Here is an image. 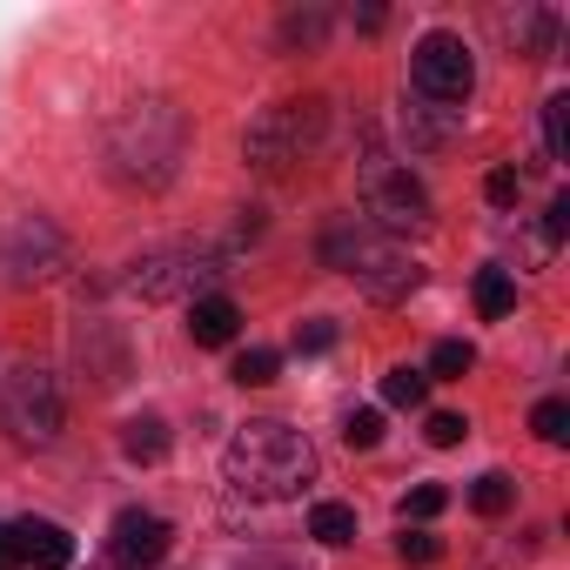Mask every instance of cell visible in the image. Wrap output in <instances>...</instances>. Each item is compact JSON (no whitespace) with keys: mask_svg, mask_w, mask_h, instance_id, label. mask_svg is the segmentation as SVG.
I'll list each match as a JSON object with an SVG mask.
<instances>
[{"mask_svg":"<svg viewBox=\"0 0 570 570\" xmlns=\"http://www.w3.org/2000/svg\"><path fill=\"white\" fill-rule=\"evenodd\" d=\"M181 155H188V115L175 101H155V95L128 101L108 121V135H101V168L121 188H141V195L168 188L175 168H181Z\"/></svg>","mask_w":570,"mask_h":570,"instance_id":"1","label":"cell"},{"mask_svg":"<svg viewBox=\"0 0 570 570\" xmlns=\"http://www.w3.org/2000/svg\"><path fill=\"white\" fill-rule=\"evenodd\" d=\"M222 476H228L242 497H255V503H282V497H303V490L316 483V450H309L303 430L262 416V423H242V430L228 436Z\"/></svg>","mask_w":570,"mask_h":570,"instance_id":"2","label":"cell"},{"mask_svg":"<svg viewBox=\"0 0 570 570\" xmlns=\"http://www.w3.org/2000/svg\"><path fill=\"white\" fill-rule=\"evenodd\" d=\"M323 262L343 268L350 282H363V296H376V303H403V296H416V282H423L416 255H403L390 235L356 228V222H336L323 235Z\"/></svg>","mask_w":570,"mask_h":570,"instance_id":"3","label":"cell"},{"mask_svg":"<svg viewBox=\"0 0 570 570\" xmlns=\"http://www.w3.org/2000/svg\"><path fill=\"white\" fill-rule=\"evenodd\" d=\"M323 121H330V108H323L316 95H309V101H275V108H262L255 128L242 135L248 168L275 175V168H289V161L316 155V148H323Z\"/></svg>","mask_w":570,"mask_h":570,"instance_id":"4","label":"cell"},{"mask_svg":"<svg viewBox=\"0 0 570 570\" xmlns=\"http://www.w3.org/2000/svg\"><path fill=\"white\" fill-rule=\"evenodd\" d=\"M0 423L14 430V443H28V450H48V443L61 436V423H68L61 383H55L48 370L21 363V370L8 376V390H0Z\"/></svg>","mask_w":570,"mask_h":570,"instance_id":"5","label":"cell"},{"mask_svg":"<svg viewBox=\"0 0 570 570\" xmlns=\"http://www.w3.org/2000/svg\"><path fill=\"white\" fill-rule=\"evenodd\" d=\"M363 215L376 222V235H416V228H430V188L410 175V168H383V161H370L363 168Z\"/></svg>","mask_w":570,"mask_h":570,"instance_id":"6","label":"cell"},{"mask_svg":"<svg viewBox=\"0 0 570 570\" xmlns=\"http://www.w3.org/2000/svg\"><path fill=\"white\" fill-rule=\"evenodd\" d=\"M61 268H68V242L48 215H21L0 228V282L28 289V282H55Z\"/></svg>","mask_w":570,"mask_h":570,"instance_id":"7","label":"cell"},{"mask_svg":"<svg viewBox=\"0 0 570 570\" xmlns=\"http://www.w3.org/2000/svg\"><path fill=\"white\" fill-rule=\"evenodd\" d=\"M410 81H416V95L436 101V108L470 101V88H476V61H470L463 35H423L416 55H410Z\"/></svg>","mask_w":570,"mask_h":570,"instance_id":"8","label":"cell"},{"mask_svg":"<svg viewBox=\"0 0 570 570\" xmlns=\"http://www.w3.org/2000/svg\"><path fill=\"white\" fill-rule=\"evenodd\" d=\"M228 268V255L222 248H208V242H188V248H161V255H148L141 268H135V289L141 296H181V289H195V282H215Z\"/></svg>","mask_w":570,"mask_h":570,"instance_id":"9","label":"cell"},{"mask_svg":"<svg viewBox=\"0 0 570 570\" xmlns=\"http://www.w3.org/2000/svg\"><path fill=\"white\" fill-rule=\"evenodd\" d=\"M168 543H175V523H168V517H155V510H121V517H115V537H108V557H115L121 570H155V563L168 557Z\"/></svg>","mask_w":570,"mask_h":570,"instance_id":"10","label":"cell"},{"mask_svg":"<svg viewBox=\"0 0 570 570\" xmlns=\"http://www.w3.org/2000/svg\"><path fill=\"white\" fill-rule=\"evenodd\" d=\"M14 557L35 563V570H68L75 563V537L55 517H21L14 523Z\"/></svg>","mask_w":570,"mask_h":570,"instance_id":"11","label":"cell"},{"mask_svg":"<svg viewBox=\"0 0 570 570\" xmlns=\"http://www.w3.org/2000/svg\"><path fill=\"white\" fill-rule=\"evenodd\" d=\"M235 330H242V309H235L228 296H195V303H188V336H195L202 350L235 343Z\"/></svg>","mask_w":570,"mask_h":570,"instance_id":"12","label":"cell"},{"mask_svg":"<svg viewBox=\"0 0 570 570\" xmlns=\"http://www.w3.org/2000/svg\"><path fill=\"white\" fill-rule=\"evenodd\" d=\"M121 450H128V463H161L168 456V423L161 416H135L121 430Z\"/></svg>","mask_w":570,"mask_h":570,"instance_id":"13","label":"cell"},{"mask_svg":"<svg viewBox=\"0 0 570 570\" xmlns=\"http://www.w3.org/2000/svg\"><path fill=\"white\" fill-rule=\"evenodd\" d=\"M309 537H316L323 550L356 543V510H350V503H316V510H309Z\"/></svg>","mask_w":570,"mask_h":570,"instance_id":"14","label":"cell"},{"mask_svg":"<svg viewBox=\"0 0 570 570\" xmlns=\"http://www.w3.org/2000/svg\"><path fill=\"white\" fill-rule=\"evenodd\" d=\"M517 309V282H510V268H483L476 275V316H510Z\"/></svg>","mask_w":570,"mask_h":570,"instance_id":"15","label":"cell"},{"mask_svg":"<svg viewBox=\"0 0 570 570\" xmlns=\"http://www.w3.org/2000/svg\"><path fill=\"white\" fill-rule=\"evenodd\" d=\"M510 503H517V483H510L503 470H483V476L470 483V510H476V517H503Z\"/></svg>","mask_w":570,"mask_h":570,"instance_id":"16","label":"cell"},{"mask_svg":"<svg viewBox=\"0 0 570 570\" xmlns=\"http://www.w3.org/2000/svg\"><path fill=\"white\" fill-rule=\"evenodd\" d=\"M323 35H330L323 8H289L282 14V48H323Z\"/></svg>","mask_w":570,"mask_h":570,"instance_id":"17","label":"cell"},{"mask_svg":"<svg viewBox=\"0 0 570 570\" xmlns=\"http://www.w3.org/2000/svg\"><path fill=\"white\" fill-rule=\"evenodd\" d=\"M543 148H550V161H570V95L543 101Z\"/></svg>","mask_w":570,"mask_h":570,"instance_id":"18","label":"cell"},{"mask_svg":"<svg viewBox=\"0 0 570 570\" xmlns=\"http://www.w3.org/2000/svg\"><path fill=\"white\" fill-rule=\"evenodd\" d=\"M550 28H557V21H550L543 8H523V21H503V35L523 41V55H550Z\"/></svg>","mask_w":570,"mask_h":570,"instance_id":"19","label":"cell"},{"mask_svg":"<svg viewBox=\"0 0 570 570\" xmlns=\"http://www.w3.org/2000/svg\"><path fill=\"white\" fill-rule=\"evenodd\" d=\"M275 370H282V356H275V350H242L228 376H235L242 390H262V383H275Z\"/></svg>","mask_w":570,"mask_h":570,"instance_id":"20","label":"cell"},{"mask_svg":"<svg viewBox=\"0 0 570 570\" xmlns=\"http://www.w3.org/2000/svg\"><path fill=\"white\" fill-rule=\"evenodd\" d=\"M530 430H537L543 443H570V403H563V396H543V403L530 410Z\"/></svg>","mask_w":570,"mask_h":570,"instance_id":"21","label":"cell"},{"mask_svg":"<svg viewBox=\"0 0 570 570\" xmlns=\"http://www.w3.org/2000/svg\"><path fill=\"white\" fill-rule=\"evenodd\" d=\"M423 390H430V376H423V370H390V376H383V403H396V410H416V403H423Z\"/></svg>","mask_w":570,"mask_h":570,"instance_id":"22","label":"cell"},{"mask_svg":"<svg viewBox=\"0 0 570 570\" xmlns=\"http://www.w3.org/2000/svg\"><path fill=\"white\" fill-rule=\"evenodd\" d=\"M343 443H350V450H376V443H383V416H376V410H350Z\"/></svg>","mask_w":570,"mask_h":570,"instance_id":"23","label":"cell"},{"mask_svg":"<svg viewBox=\"0 0 570 570\" xmlns=\"http://www.w3.org/2000/svg\"><path fill=\"white\" fill-rule=\"evenodd\" d=\"M443 503H450V490H443V483H416V490L403 497V517L430 523V517H443Z\"/></svg>","mask_w":570,"mask_h":570,"instance_id":"24","label":"cell"},{"mask_svg":"<svg viewBox=\"0 0 570 570\" xmlns=\"http://www.w3.org/2000/svg\"><path fill=\"white\" fill-rule=\"evenodd\" d=\"M483 195H490V208H517L523 175H517V168H490V175H483Z\"/></svg>","mask_w":570,"mask_h":570,"instance_id":"25","label":"cell"},{"mask_svg":"<svg viewBox=\"0 0 570 570\" xmlns=\"http://www.w3.org/2000/svg\"><path fill=\"white\" fill-rule=\"evenodd\" d=\"M470 363H476V350H470V343H436V356H430V370H436V376H470Z\"/></svg>","mask_w":570,"mask_h":570,"instance_id":"26","label":"cell"},{"mask_svg":"<svg viewBox=\"0 0 570 570\" xmlns=\"http://www.w3.org/2000/svg\"><path fill=\"white\" fill-rule=\"evenodd\" d=\"M463 436H470V423H463L456 410H436V416H430V443H436V450H456Z\"/></svg>","mask_w":570,"mask_h":570,"instance_id":"27","label":"cell"},{"mask_svg":"<svg viewBox=\"0 0 570 570\" xmlns=\"http://www.w3.org/2000/svg\"><path fill=\"white\" fill-rule=\"evenodd\" d=\"M396 550H403V563H436V557H443V543H436L430 530H410Z\"/></svg>","mask_w":570,"mask_h":570,"instance_id":"28","label":"cell"},{"mask_svg":"<svg viewBox=\"0 0 570 570\" xmlns=\"http://www.w3.org/2000/svg\"><path fill=\"white\" fill-rule=\"evenodd\" d=\"M330 343H336V323H323V316H316L309 330H296V350H309V356H316V350H330Z\"/></svg>","mask_w":570,"mask_h":570,"instance_id":"29","label":"cell"},{"mask_svg":"<svg viewBox=\"0 0 570 570\" xmlns=\"http://www.w3.org/2000/svg\"><path fill=\"white\" fill-rule=\"evenodd\" d=\"M543 235H550V242H563V235H570V195H557V202H550V215H543Z\"/></svg>","mask_w":570,"mask_h":570,"instance_id":"30","label":"cell"},{"mask_svg":"<svg viewBox=\"0 0 570 570\" xmlns=\"http://www.w3.org/2000/svg\"><path fill=\"white\" fill-rule=\"evenodd\" d=\"M14 563H21V557H14V530L0 523V570H14Z\"/></svg>","mask_w":570,"mask_h":570,"instance_id":"31","label":"cell"},{"mask_svg":"<svg viewBox=\"0 0 570 570\" xmlns=\"http://www.w3.org/2000/svg\"><path fill=\"white\" fill-rule=\"evenodd\" d=\"M248 570H289V563H275V557H262V563H248Z\"/></svg>","mask_w":570,"mask_h":570,"instance_id":"32","label":"cell"}]
</instances>
